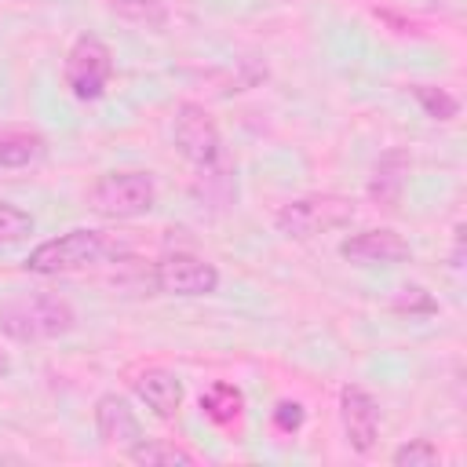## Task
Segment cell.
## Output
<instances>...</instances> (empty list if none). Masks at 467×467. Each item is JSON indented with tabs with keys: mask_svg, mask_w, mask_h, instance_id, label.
<instances>
[{
	"mask_svg": "<svg viewBox=\"0 0 467 467\" xmlns=\"http://www.w3.org/2000/svg\"><path fill=\"white\" fill-rule=\"evenodd\" d=\"M109 11L131 26H142V29H164L168 26V7L164 0H106Z\"/></svg>",
	"mask_w": 467,
	"mask_h": 467,
	"instance_id": "obj_16",
	"label": "cell"
},
{
	"mask_svg": "<svg viewBox=\"0 0 467 467\" xmlns=\"http://www.w3.org/2000/svg\"><path fill=\"white\" fill-rule=\"evenodd\" d=\"M171 135H175L179 153H182L193 168L215 164V161L223 157V135H219V124L212 120V113H208L201 102H179V106H175Z\"/></svg>",
	"mask_w": 467,
	"mask_h": 467,
	"instance_id": "obj_6",
	"label": "cell"
},
{
	"mask_svg": "<svg viewBox=\"0 0 467 467\" xmlns=\"http://www.w3.org/2000/svg\"><path fill=\"white\" fill-rule=\"evenodd\" d=\"M33 230H36V223L26 208H18L11 201H0V248H11L18 241H26Z\"/></svg>",
	"mask_w": 467,
	"mask_h": 467,
	"instance_id": "obj_18",
	"label": "cell"
},
{
	"mask_svg": "<svg viewBox=\"0 0 467 467\" xmlns=\"http://www.w3.org/2000/svg\"><path fill=\"white\" fill-rule=\"evenodd\" d=\"M106 255H109V237L102 230L77 226V230H66L58 237L40 241L26 255V270L29 274H40V277H58V274L88 270V266L102 263Z\"/></svg>",
	"mask_w": 467,
	"mask_h": 467,
	"instance_id": "obj_2",
	"label": "cell"
},
{
	"mask_svg": "<svg viewBox=\"0 0 467 467\" xmlns=\"http://www.w3.org/2000/svg\"><path fill=\"white\" fill-rule=\"evenodd\" d=\"M303 420H306V412H303L299 401H277V409H274V427H277V431L292 434V431L303 427Z\"/></svg>",
	"mask_w": 467,
	"mask_h": 467,
	"instance_id": "obj_21",
	"label": "cell"
},
{
	"mask_svg": "<svg viewBox=\"0 0 467 467\" xmlns=\"http://www.w3.org/2000/svg\"><path fill=\"white\" fill-rule=\"evenodd\" d=\"M394 310H398V314H434L438 303L431 299L427 288H420V285H405V288L394 296Z\"/></svg>",
	"mask_w": 467,
	"mask_h": 467,
	"instance_id": "obj_20",
	"label": "cell"
},
{
	"mask_svg": "<svg viewBox=\"0 0 467 467\" xmlns=\"http://www.w3.org/2000/svg\"><path fill=\"white\" fill-rule=\"evenodd\" d=\"M44 153H47V142L40 131H29V128L0 131V168H29L44 161Z\"/></svg>",
	"mask_w": 467,
	"mask_h": 467,
	"instance_id": "obj_13",
	"label": "cell"
},
{
	"mask_svg": "<svg viewBox=\"0 0 467 467\" xmlns=\"http://www.w3.org/2000/svg\"><path fill=\"white\" fill-rule=\"evenodd\" d=\"M135 394H139V401H142L153 416L171 420V416L182 409L186 387H182V379H179L175 372H168V368H146V372L135 376Z\"/></svg>",
	"mask_w": 467,
	"mask_h": 467,
	"instance_id": "obj_12",
	"label": "cell"
},
{
	"mask_svg": "<svg viewBox=\"0 0 467 467\" xmlns=\"http://www.w3.org/2000/svg\"><path fill=\"white\" fill-rule=\"evenodd\" d=\"M95 431L106 445L124 449V452L142 438V423H139V416L124 394H102L95 401Z\"/></svg>",
	"mask_w": 467,
	"mask_h": 467,
	"instance_id": "obj_10",
	"label": "cell"
},
{
	"mask_svg": "<svg viewBox=\"0 0 467 467\" xmlns=\"http://www.w3.org/2000/svg\"><path fill=\"white\" fill-rule=\"evenodd\" d=\"M88 204L102 219H139V215L153 212L157 186H153L150 171H106L91 186Z\"/></svg>",
	"mask_w": 467,
	"mask_h": 467,
	"instance_id": "obj_4",
	"label": "cell"
},
{
	"mask_svg": "<svg viewBox=\"0 0 467 467\" xmlns=\"http://www.w3.org/2000/svg\"><path fill=\"white\" fill-rule=\"evenodd\" d=\"M77 328V310L55 292H22L0 303V332L15 343H47Z\"/></svg>",
	"mask_w": 467,
	"mask_h": 467,
	"instance_id": "obj_1",
	"label": "cell"
},
{
	"mask_svg": "<svg viewBox=\"0 0 467 467\" xmlns=\"http://www.w3.org/2000/svg\"><path fill=\"white\" fill-rule=\"evenodd\" d=\"M394 467H434L438 460H441V452H438V445H431L427 438H412V441H405L401 449H394Z\"/></svg>",
	"mask_w": 467,
	"mask_h": 467,
	"instance_id": "obj_19",
	"label": "cell"
},
{
	"mask_svg": "<svg viewBox=\"0 0 467 467\" xmlns=\"http://www.w3.org/2000/svg\"><path fill=\"white\" fill-rule=\"evenodd\" d=\"M62 77H66V88L91 102V99H102V91L109 88V77H113V51L99 40V36H77L73 47L66 51V62H62Z\"/></svg>",
	"mask_w": 467,
	"mask_h": 467,
	"instance_id": "obj_5",
	"label": "cell"
},
{
	"mask_svg": "<svg viewBox=\"0 0 467 467\" xmlns=\"http://www.w3.org/2000/svg\"><path fill=\"white\" fill-rule=\"evenodd\" d=\"M339 255L347 263H358V266H394V263H405L412 255L409 241L390 230V226H372V230H361V234H350L343 244H339Z\"/></svg>",
	"mask_w": 467,
	"mask_h": 467,
	"instance_id": "obj_9",
	"label": "cell"
},
{
	"mask_svg": "<svg viewBox=\"0 0 467 467\" xmlns=\"http://www.w3.org/2000/svg\"><path fill=\"white\" fill-rule=\"evenodd\" d=\"M128 460L139 463V467H193L197 456L175 441H164V438H139L131 449H128Z\"/></svg>",
	"mask_w": 467,
	"mask_h": 467,
	"instance_id": "obj_14",
	"label": "cell"
},
{
	"mask_svg": "<svg viewBox=\"0 0 467 467\" xmlns=\"http://www.w3.org/2000/svg\"><path fill=\"white\" fill-rule=\"evenodd\" d=\"M412 99L420 102V109H423L431 120H452V117L460 113L456 95H449L445 88H434V84H416V88H412Z\"/></svg>",
	"mask_w": 467,
	"mask_h": 467,
	"instance_id": "obj_17",
	"label": "cell"
},
{
	"mask_svg": "<svg viewBox=\"0 0 467 467\" xmlns=\"http://www.w3.org/2000/svg\"><path fill=\"white\" fill-rule=\"evenodd\" d=\"M153 285L164 296H182V299H197V296H212L219 288V270L215 263H208L204 255L193 252H168L157 266H153Z\"/></svg>",
	"mask_w": 467,
	"mask_h": 467,
	"instance_id": "obj_7",
	"label": "cell"
},
{
	"mask_svg": "<svg viewBox=\"0 0 467 467\" xmlns=\"http://www.w3.org/2000/svg\"><path fill=\"white\" fill-rule=\"evenodd\" d=\"M201 409H204V416H208L212 423L226 427V423H234V420L244 412V394H241V387H234V383L215 379V383L201 394Z\"/></svg>",
	"mask_w": 467,
	"mask_h": 467,
	"instance_id": "obj_15",
	"label": "cell"
},
{
	"mask_svg": "<svg viewBox=\"0 0 467 467\" xmlns=\"http://www.w3.org/2000/svg\"><path fill=\"white\" fill-rule=\"evenodd\" d=\"M7 372H11V354H7L4 347H0V379H4Z\"/></svg>",
	"mask_w": 467,
	"mask_h": 467,
	"instance_id": "obj_22",
	"label": "cell"
},
{
	"mask_svg": "<svg viewBox=\"0 0 467 467\" xmlns=\"http://www.w3.org/2000/svg\"><path fill=\"white\" fill-rule=\"evenodd\" d=\"M409 168H412V157L409 150H387L372 175H368V197L379 204V208H398L401 197H405V186H409Z\"/></svg>",
	"mask_w": 467,
	"mask_h": 467,
	"instance_id": "obj_11",
	"label": "cell"
},
{
	"mask_svg": "<svg viewBox=\"0 0 467 467\" xmlns=\"http://www.w3.org/2000/svg\"><path fill=\"white\" fill-rule=\"evenodd\" d=\"M339 420H343L347 445L354 452H372L376 449V438H379V401L361 383H347L339 390Z\"/></svg>",
	"mask_w": 467,
	"mask_h": 467,
	"instance_id": "obj_8",
	"label": "cell"
},
{
	"mask_svg": "<svg viewBox=\"0 0 467 467\" xmlns=\"http://www.w3.org/2000/svg\"><path fill=\"white\" fill-rule=\"evenodd\" d=\"M350 219H354V201L350 197H343V193H306V197H296V201L281 204L274 226L285 237L306 241V237H317V234H332V230L347 226Z\"/></svg>",
	"mask_w": 467,
	"mask_h": 467,
	"instance_id": "obj_3",
	"label": "cell"
}]
</instances>
